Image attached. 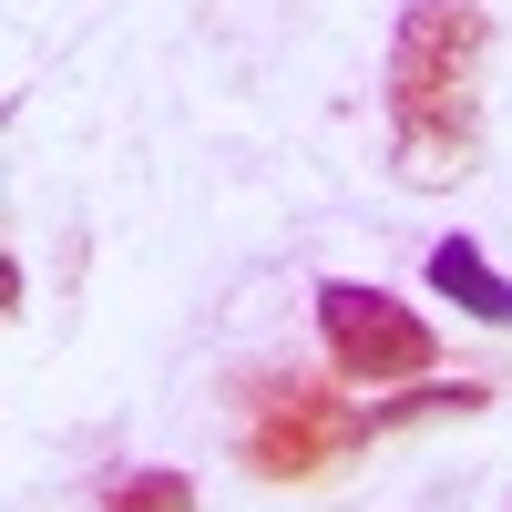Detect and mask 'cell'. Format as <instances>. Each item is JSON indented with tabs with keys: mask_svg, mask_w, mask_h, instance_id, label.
<instances>
[{
	"mask_svg": "<svg viewBox=\"0 0 512 512\" xmlns=\"http://www.w3.org/2000/svg\"><path fill=\"white\" fill-rule=\"evenodd\" d=\"M103 512H195V482L185 472H123L103 492Z\"/></svg>",
	"mask_w": 512,
	"mask_h": 512,
	"instance_id": "5b68a950",
	"label": "cell"
},
{
	"mask_svg": "<svg viewBox=\"0 0 512 512\" xmlns=\"http://www.w3.org/2000/svg\"><path fill=\"white\" fill-rule=\"evenodd\" d=\"M482 52H492L482 0H400V31H390V164L410 185L472 175Z\"/></svg>",
	"mask_w": 512,
	"mask_h": 512,
	"instance_id": "6da1fadb",
	"label": "cell"
},
{
	"mask_svg": "<svg viewBox=\"0 0 512 512\" xmlns=\"http://www.w3.org/2000/svg\"><path fill=\"white\" fill-rule=\"evenodd\" d=\"M349 441H369V410H338L308 379H277V390H256V410H246V472L256 482H308Z\"/></svg>",
	"mask_w": 512,
	"mask_h": 512,
	"instance_id": "3957f363",
	"label": "cell"
},
{
	"mask_svg": "<svg viewBox=\"0 0 512 512\" xmlns=\"http://www.w3.org/2000/svg\"><path fill=\"white\" fill-rule=\"evenodd\" d=\"M431 287L451 297L461 318H482V328H512V277L492 267V256H482L472 236H441V246H431Z\"/></svg>",
	"mask_w": 512,
	"mask_h": 512,
	"instance_id": "277c9868",
	"label": "cell"
},
{
	"mask_svg": "<svg viewBox=\"0 0 512 512\" xmlns=\"http://www.w3.org/2000/svg\"><path fill=\"white\" fill-rule=\"evenodd\" d=\"M318 338H328V369L379 390V379H420L441 359V338L420 328L390 287H359V277H328L318 287Z\"/></svg>",
	"mask_w": 512,
	"mask_h": 512,
	"instance_id": "7a4b0ae2",
	"label": "cell"
}]
</instances>
